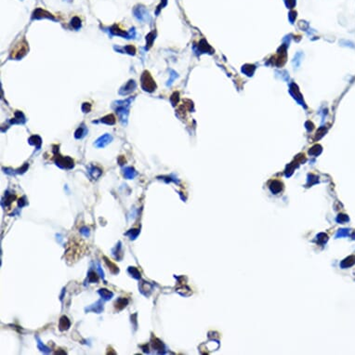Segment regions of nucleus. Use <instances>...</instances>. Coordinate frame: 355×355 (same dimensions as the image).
<instances>
[{
    "label": "nucleus",
    "instance_id": "22",
    "mask_svg": "<svg viewBox=\"0 0 355 355\" xmlns=\"http://www.w3.org/2000/svg\"><path fill=\"white\" fill-rule=\"evenodd\" d=\"M28 142L31 145H35V146L37 148V150H39L41 147V144H42V140L38 135H34L28 140Z\"/></svg>",
    "mask_w": 355,
    "mask_h": 355
},
{
    "label": "nucleus",
    "instance_id": "29",
    "mask_svg": "<svg viewBox=\"0 0 355 355\" xmlns=\"http://www.w3.org/2000/svg\"><path fill=\"white\" fill-rule=\"evenodd\" d=\"M88 280L89 283H98V281H99L98 274L93 271H89L88 275Z\"/></svg>",
    "mask_w": 355,
    "mask_h": 355
},
{
    "label": "nucleus",
    "instance_id": "14",
    "mask_svg": "<svg viewBox=\"0 0 355 355\" xmlns=\"http://www.w3.org/2000/svg\"><path fill=\"white\" fill-rule=\"evenodd\" d=\"M70 326H71V322L68 319V317L65 315L61 316L59 322V329L60 331H66L70 328Z\"/></svg>",
    "mask_w": 355,
    "mask_h": 355
},
{
    "label": "nucleus",
    "instance_id": "20",
    "mask_svg": "<svg viewBox=\"0 0 355 355\" xmlns=\"http://www.w3.org/2000/svg\"><path fill=\"white\" fill-rule=\"evenodd\" d=\"M152 347H153V350H157V351H159V352H162V350H164V344L162 343V341L161 340H159L158 338H156V337H153L152 338Z\"/></svg>",
    "mask_w": 355,
    "mask_h": 355
},
{
    "label": "nucleus",
    "instance_id": "40",
    "mask_svg": "<svg viewBox=\"0 0 355 355\" xmlns=\"http://www.w3.org/2000/svg\"><path fill=\"white\" fill-rule=\"evenodd\" d=\"M19 206L20 207H22V206H24L25 205H26V201H25V197H22L20 200H19Z\"/></svg>",
    "mask_w": 355,
    "mask_h": 355
},
{
    "label": "nucleus",
    "instance_id": "19",
    "mask_svg": "<svg viewBox=\"0 0 355 355\" xmlns=\"http://www.w3.org/2000/svg\"><path fill=\"white\" fill-rule=\"evenodd\" d=\"M127 304H128V299L127 298H120L116 299V301L115 302V308L117 311H122L123 309H125L126 307Z\"/></svg>",
    "mask_w": 355,
    "mask_h": 355
},
{
    "label": "nucleus",
    "instance_id": "8",
    "mask_svg": "<svg viewBox=\"0 0 355 355\" xmlns=\"http://www.w3.org/2000/svg\"><path fill=\"white\" fill-rule=\"evenodd\" d=\"M137 88V83L135 82V80L130 79L119 89V94L122 96H126L128 94L132 93Z\"/></svg>",
    "mask_w": 355,
    "mask_h": 355
},
{
    "label": "nucleus",
    "instance_id": "13",
    "mask_svg": "<svg viewBox=\"0 0 355 355\" xmlns=\"http://www.w3.org/2000/svg\"><path fill=\"white\" fill-rule=\"evenodd\" d=\"M88 132V130L87 126H85V124H81V126H79V127L74 132V138L76 140H81L87 136Z\"/></svg>",
    "mask_w": 355,
    "mask_h": 355
},
{
    "label": "nucleus",
    "instance_id": "34",
    "mask_svg": "<svg viewBox=\"0 0 355 355\" xmlns=\"http://www.w3.org/2000/svg\"><path fill=\"white\" fill-rule=\"evenodd\" d=\"M272 185H274V188L272 187V188H271V191H272L273 192H278V191H281V189H282V184H281L280 182H278V181H274V182L272 183Z\"/></svg>",
    "mask_w": 355,
    "mask_h": 355
},
{
    "label": "nucleus",
    "instance_id": "38",
    "mask_svg": "<svg viewBox=\"0 0 355 355\" xmlns=\"http://www.w3.org/2000/svg\"><path fill=\"white\" fill-rule=\"evenodd\" d=\"M166 5H167V0H162V1H161V5L158 6V9H157V10H156V14H158L159 11H160V9H163Z\"/></svg>",
    "mask_w": 355,
    "mask_h": 355
},
{
    "label": "nucleus",
    "instance_id": "3",
    "mask_svg": "<svg viewBox=\"0 0 355 355\" xmlns=\"http://www.w3.org/2000/svg\"><path fill=\"white\" fill-rule=\"evenodd\" d=\"M109 32H110L111 36H121V37L126 38V39H132V38L136 37L135 27H132L128 32H125L124 30L120 29L119 26L115 24L109 28Z\"/></svg>",
    "mask_w": 355,
    "mask_h": 355
},
{
    "label": "nucleus",
    "instance_id": "6",
    "mask_svg": "<svg viewBox=\"0 0 355 355\" xmlns=\"http://www.w3.org/2000/svg\"><path fill=\"white\" fill-rule=\"evenodd\" d=\"M133 14L135 16V18L141 22H149L151 20V16H150L149 11L146 9V8L141 6V5H138L134 8Z\"/></svg>",
    "mask_w": 355,
    "mask_h": 355
},
{
    "label": "nucleus",
    "instance_id": "18",
    "mask_svg": "<svg viewBox=\"0 0 355 355\" xmlns=\"http://www.w3.org/2000/svg\"><path fill=\"white\" fill-rule=\"evenodd\" d=\"M88 173H89V175L91 176L92 179L97 180V179H99V178L102 176V170L101 168H99L98 167H94V166H92V167H89Z\"/></svg>",
    "mask_w": 355,
    "mask_h": 355
},
{
    "label": "nucleus",
    "instance_id": "28",
    "mask_svg": "<svg viewBox=\"0 0 355 355\" xmlns=\"http://www.w3.org/2000/svg\"><path fill=\"white\" fill-rule=\"evenodd\" d=\"M15 198H16V196H15V195H13V193H9L8 191H7V193H6V196H5V205L6 206H9L12 203H13V201L15 200Z\"/></svg>",
    "mask_w": 355,
    "mask_h": 355
},
{
    "label": "nucleus",
    "instance_id": "2",
    "mask_svg": "<svg viewBox=\"0 0 355 355\" xmlns=\"http://www.w3.org/2000/svg\"><path fill=\"white\" fill-rule=\"evenodd\" d=\"M140 82H141V88L144 91L153 92L156 88V84L154 82V80L148 71H144L142 73V75L140 77Z\"/></svg>",
    "mask_w": 355,
    "mask_h": 355
},
{
    "label": "nucleus",
    "instance_id": "4",
    "mask_svg": "<svg viewBox=\"0 0 355 355\" xmlns=\"http://www.w3.org/2000/svg\"><path fill=\"white\" fill-rule=\"evenodd\" d=\"M28 50H29L28 44L23 39L22 41H20L14 47V48L11 51V54H10V58H12L14 60H20L27 54Z\"/></svg>",
    "mask_w": 355,
    "mask_h": 355
},
{
    "label": "nucleus",
    "instance_id": "17",
    "mask_svg": "<svg viewBox=\"0 0 355 355\" xmlns=\"http://www.w3.org/2000/svg\"><path fill=\"white\" fill-rule=\"evenodd\" d=\"M152 289H153V284H151L148 282H142L140 285V292L145 296H149L151 291H152Z\"/></svg>",
    "mask_w": 355,
    "mask_h": 355
},
{
    "label": "nucleus",
    "instance_id": "25",
    "mask_svg": "<svg viewBox=\"0 0 355 355\" xmlns=\"http://www.w3.org/2000/svg\"><path fill=\"white\" fill-rule=\"evenodd\" d=\"M112 255L115 257V259L120 260L123 257V252H122V247H121V243L119 242L118 245L112 249Z\"/></svg>",
    "mask_w": 355,
    "mask_h": 355
},
{
    "label": "nucleus",
    "instance_id": "37",
    "mask_svg": "<svg viewBox=\"0 0 355 355\" xmlns=\"http://www.w3.org/2000/svg\"><path fill=\"white\" fill-rule=\"evenodd\" d=\"M170 79L168 80V83H167V86H169V85H171V83H172V81L173 80L175 79V77H177V74L174 72V71H171V74H170Z\"/></svg>",
    "mask_w": 355,
    "mask_h": 355
},
{
    "label": "nucleus",
    "instance_id": "27",
    "mask_svg": "<svg viewBox=\"0 0 355 355\" xmlns=\"http://www.w3.org/2000/svg\"><path fill=\"white\" fill-rule=\"evenodd\" d=\"M155 35H156L155 32L153 31L146 36V50H148V48H150L153 46V43L155 39Z\"/></svg>",
    "mask_w": 355,
    "mask_h": 355
},
{
    "label": "nucleus",
    "instance_id": "39",
    "mask_svg": "<svg viewBox=\"0 0 355 355\" xmlns=\"http://www.w3.org/2000/svg\"><path fill=\"white\" fill-rule=\"evenodd\" d=\"M28 164H25L22 168H20V169H18L17 170V173H19V174H21V173H23V172H25L26 170H27V168H28Z\"/></svg>",
    "mask_w": 355,
    "mask_h": 355
},
{
    "label": "nucleus",
    "instance_id": "24",
    "mask_svg": "<svg viewBox=\"0 0 355 355\" xmlns=\"http://www.w3.org/2000/svg\"><path fill=\"white\" fill-rule=\"evenodd\" d=\"M99 294L101 295V297L104 299V300H110L112 297H114V293L108 289H105V288H102L99 290Z\"/></svg>",
    "mask_w": 355,
    "mask_h": 355
},
{
    "label": "nucleus",
    "instance_id": "26",
    "mask_svg": "<svg viewBox=\"0 0 355 355\" xmlns=\"http://www.w3.org/2000/svg\"><path fill=\"white\" fill-rule=\"evenodd\" d=\"M127 271H128V273H129L133 278H135V279H137V280L140 279V277H141L140 271L136 267H128Z\"/></svg>",
    "mask_w": 355,
    "mask_h": 355
},
{
    "label": "nucleus",
    "instance_id": "35",
    "mask_svg": "<svg viewBox=\"0 0 355 355\" xmlns=\"http://www.w3.org/2000/svg\"><path fill=\"white\" fill-rule=\"evenodd\" d=\"M178 100H179V93H177V92H175L172 96H171V98H170V102H172V104L173 105H176L177 104V102H178Z\"/></svg>",
    "mask_w": 355,
    "mask_h": 355
},
{
    "label": "nucleus",
    "instance_id": "41",
    "mask_svg": "<svg viewBox=\"0 0 355 355\" xmlns=\"http://www.w3.org/2000/svg\"><path fill=\"white\" fill-rule=\"evenodd\" d=\"M118 163H119L120 166H123L124 164H126V159H125V157H124L123 155L119 156V158H118Z\"/></svg>",
    "mask_w": 355,
    "mask_h": 355
},
{
    "label": "nucleus",
    "instance_id": "42",
    "mask_svg": "<svg viewBox=\"0 0 355 355\" xmlns=\"http://www.w3.org/2000/svg\"><path fill=\"white\" fill-rule=\"evenodd\" d=\"M69 1H70V0H69Z\"/></svg>",
    "mask_w": 355,
    "mask_h": 355
},
{
    "label": "nucleus",
    "instance_id": "9",
    "mask_svg": "<svg viewBox=\"0 0 355 355\" xmlns=\"http://www.w3.org/2000/svg\"><path fill=\"white\" fill-rule=\"evenodd\" d=\"M82 252V250H81V246L80 245H77V244H75V243H73V245H71L70 246H69V248H68V250H67V254H66V257L68 259V257L73 254V256H72V257L70 260H77L78 257H79V256H80V253Z\"/></svg>",
    "mask_w": 355,
    "mask_h": 355
},
{
    "label": "nucleus",
    "instance_id": "5",
    "mask_svg": "<svg viewBox=\"0 0 355 355\" xmlns=\"http://www.w3.org/2000/svg\"><path fill=\"white\" fill-rule=\"evenodd\" d=\"M53 151H54V153H55V159H54L55 164L59 167H60L62 169H71V168L74 167V160L71 157H69V156H62V155L59 154V152L57 153L56 150H53Z\"/></svg>",
    "mask_w": 355,
    "mask_h": 355
},
{
    "label": "nucleus",
    "instance_id": "32",
    "mask_svg": "<svg viewBox=\"0 0 355 355\" xmlns=\"http://www.w3.org/2000/svg\"><path fill=\"white\" fill-rule=\"evenodd\" d=\"M36 339H37V347H38V349L41 350V351H43V352H45V353H48L50 351V348H47V346H45L44 344H42V342L40 341V339L38 337H36Z\"/></svg>",
    "mask_w": 355,
    "mask_h": 355
},
{
    "label": "nucleus",
    "instance_id": "7",
    "mask_svg": "<svg viewBox=\"0 0 355 355\" xmlns=\"http://www.w3.org/2000/svg\"><path fill=\"white\" fill-rule=\"evenodd\" d=\"M40 19H50L52 21H56L53 15L42 9H36L32 15V20H40Z\"/></svg>",
    "mask_w": 355,
    "mask_h": 355
},
{
    "label": "nucleus",
    "instance_id": "21",
    "mask_svg": "<svg viewBox=\"0 0 355 355\" xmlns=\"http://www.w3.org/2000/svg\"><path fill=\"white\" fill-rule=\"evenodd\" d=\"M99 122H101V123H102V124H105V125L112 126V125H115V124L116 119H115V115H107L102 117V118L100 119Z\"/></svg>",
    "mask_w": 355,
    "mask_h": 355
},
{
    "label": "nucleus",
    "instance_id": "33",
    "mask_svg": "<svg viewBox=\"0 0 355 355\" xmlns=\"http://www.w3.org/2000/svg\"><path fill=\"white\" fill-rule=\"evenodd\" d=\"M81 109H82V112H85V114H87V112H89L91 111V104L89 102H84L82 104Z\"/></svg>",
    "mask_w": 355,
    "mask_h": 355
},
{
    "label": "nucleus",
    "instance_id": "16",
    "mask_svg": "<svg viewBox=\"0 0 355 355\" xmlns=\"http://www.w3.org/2000/svg\"><path fill=\"white\" fill-rule=\"evenodd\" d=\"M123 174H124V177L127 180H133L134 178L137 176V171L135 170L134 167H127L126 168H124L123 170Z\"/></svg>",
    "mask_w": 355,
    "mask_h": 355
},
{
    "label": "nucleus",
    "instance_id": "15",
    "mask_svg": "<svg viewBox=\"0 0 355 355\" xmlns=\"http://www.w3.org/2000/svg\"><path fill=\"white\" fill-rule=\"evenodd\" d=\"M9 122L10 124H24L26 122V118L21 111H17L15 112V116Z\"/></svg>",
    "mask_w": 355,
    "mask_h": 355
},
{
    "label": "nucleus",
    "instance_id": "10",
    "mask_svg": "<svg viewBox=\"0 0 355 355\" xmlns=\"http://www.w3.org/2000/svg\"><path fill=\"white\" fill-rule=\"evenodd\" d=\"M112 140V135L106 133V134L101 136L98 140H97L94 142V145H95V146H96L97 148H103V147L106 146V145H108Z\"/></svg>",
    "mask_w": 355,
    "mask_h": 355
},
{
    "label": "nucleus",
    "instance_id": "23",
    "mask_svg": "<svg viewBox=\"0 0 355 355\" xmlns=\"http://www.w3.org/2000/svg\"><path fill=\"white\" fill-rule=\"evenodd\" d=\"M103 260H104V261H105V263H106V265L109 267V270H110V271L112 272V273H114V274H117L118 272H119V269H118V267L114 263V262H112L111 260H109V259L107 257H103Z\"/></svg>",
    "mask_w": 355,
    "mask_h": 355
},
{
    "label": "nucleus",
    "instance_id": "30",
    "mask_svg": "<svg viewBox=\"0 0 355 355\" xmlns=\"http://www.w3.org/2000/svg\"><path fill=\"white\" fill-rule=\"evenodd\" d=\"M71 26L75 29V30H78L81 27V20H80L78 17H74L72 20H71V22H70Z\"/></svg>",
    "mask_w": 355,
    "mask_h": 355
},
{
    "label": "nucleus",
    "instance_id": "12",
    "mask_svg": "<svg viewBox=\"0 0 355 355\" xmlns=\"http://www.w3.org/2000/svg\"><path fill=\"white\" fill-rule=\"evenodd\" d=\"M85 311L87 312H96V313H101L103 311V303L102 300H98L96 303L90 305L89 307H87L85 309Z\"/></svg>",
    "mask_w": 355,
    "mask_h": 355
},
{
    "label": "nucleus",
    "instance_id": "11",
    "mask_svg": "<svg viewBox=\"0 0 355 355\" xmlns=\"http://www.w3.org/2000/svg\"><path fill=\"white\" fill-rule=\"evenodd\" d=\"M114 48H115V50H116V51H118L120 53H126L128 55H132V56H134L136 54V48L132 45H127V46H125V47H118V46L116 47V46H115Z\"/></svg>",
    "mask_w": 355,
    "mask_h": 355
},
{
    "label": "nucleus",
    "instance_id": "36",
    "mask_svg": "<svg viewBox=\"0 0 355 355\" xmlns=\"http://www.w3.org/2000/svg\"><path fill=\"white\" fill-rule=\"evenodd\" d=\"M80 233H81L84 236L88 237L89 235V229L88 227H83V228H81V230H80Z\"/></svg>",
    "mask_w": 355,
    "mask_h": 355
},
{
    "label": "nucleus",
    "instance_id": "31",
    "mask_svg": "<svg viewBox=\"0 0 355 355\" xmlns=\"http://www.w3.org/2000/svg\"><path fill=\"white\" fill-rule=\"evenodd\" d=\"M140 234V230L139 229H131L129 230L127 233H126V235L129 236V239L130 240H134L138 237V235Z\"/></svg>",
    "mask_w": 355,
    "mask_h": 355
},
{
    "label": "nucleus",
    "instance_id": "1",
    "mask_svg": "<svg viewBox=\"0 0 355 355\" xmlns=\"http://www.w3.org/2000/svg\"><path fill=\"white\" fill-rule=\"evenodd\" d=\"M133 100H134V97H129L126 100L116 101L112 103V108L115 111L116 115L123 126H126L127 124V118H128V115H129V107Z\"/></svg>",
    "mask_w": 355,
    "mask_h": 355
}]
</instances>
